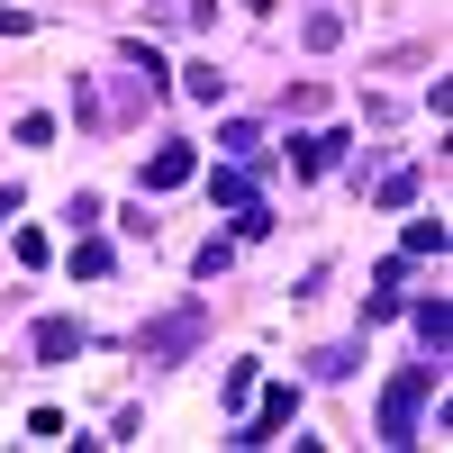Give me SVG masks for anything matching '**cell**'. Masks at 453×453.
Returning <instances> with one entry per match:
<instances>
[{"instance_id":"12","label":"cell","mask_w":453,"mask_h":453,"mask_svg":"<svg viewBox=\"0 0 453 453\" xmlns=\"http://www.w3.org/2000/svg\"><path fill=\"white\" fill-rule=\"evenodd\" d=\"M109 273H119V254L100 236H73V281H109Z\"/></svg>"},{"instance_id":"21","label":"cell","mask_w":453,"mask_h":453,"mask_svg":"<svg viewBox=\"0 0 453 453\" xmlns=\"http://www.w3.org/2000/svg\"><path fill=\"white\" fill-rule=\"evenodd\" d=\"M263 236H273V209H263V200L236 209V245H263Z\"/></svg>"},{"instance_id":"24","label":"cell","mask_w":453,"mask_h":453,"mask_svg":"<svg viewBox=\"0 0 453 453\" xmlns=\"http://www.w3.org/2000/svg\"><path fill=\"white\" fill-rule=\"evenodd\" d=\"M145 10H155V19H164V10H173V0H145Z\"/></svg>"},{"instance_id":"9","label":"cell","mask_w":453,"mask_h":453,"mask_svg":"<svg viewBox=\"0 0 453 453\" xmlns=\"http://www.w3.org/2000/svg\"><path fill=\"white\" fill-rule=\"evenodd\" d=\"M299 46H309V55H335V46H345V10H335V0H318V10L299 19Z\"/></svg>"},{"instance_id":"3","label":"cell","mask_w":453,"mask_h":453,"mask_svg":"<svg viewBox=\"0 0 453 453\" xmlns=\"http://www.w3.org/2000/svg\"><path fill=\"white\" fill-rule=\"evenodd\" d=\"M299 418V381H273V390H263L254 408H245V418H236V435H226V453H254V444H273L281 426Z\"/></svg>"},{"instance_id":"4","label":"cell","mask_w":453,"mask_h":453,"mask_svg":"<svg viewBox=\"0 0 453 453\" xmlns=\"http://www.w3.org/2000/svg\"><path fill=\"white\" fill-rule=\"evenodd\" d=\"M181 181H200V145H155V155H145V173H136V191L145 200H164V191H181Z\"/></svg>"},{"instance_id":"13","label":"cell","mask_w":453,"mask_h":453,"mask_svg":"<svg viewBox=\"0 0 453 453\" xmlns=\"http://www.w3.org/2000/svg\"><path fill=\"white\" fill-rule=\"evenodd\" d=\"M10 254L27 263V273H46V263H55V236H46V226H19V236H10Z\"/></svg>"},{"instance_id":"8","label":"cell","mask_w":453,"mask_h":453,"mask_svg":"<svg viewBox=\"0 0 453 453\" xmlns=\"http://www.w3.org/2000/svg\"><path fill=\"white\" fill-rule=\"evenodd\" d=\"M408 326H418V354H435V363H444V345H453V309H444V290H435V299H418V309H408Z\"/></svg>"},{"instance_id":"10","label":"cell","mask_w":453,"mask_h":453,"mask_svg":"<svg viewBox=\"0 0 453 453\" xmlns=\"http://www.w3.org/2000/svg\"><path fill=\"white\" fill-rule=\"evenodd\" d=\"M418 191H426V164H399V173L372 181V200H381V209H418Z\"/></svg>"},{"instance_id":"6","label":"cell","mask_w":453,"mask_h":453,"mask_svg":"<svg viewBox=\"0 0 453 453\" xmlns=\"http://www.w3.org/2000/svg\"><path fill=\"white\" fill-rule=\"evenodd\" d=\"M27 345H36V363H73V354L91 345V335H82V318H36V335H27Z\"/></svg>"},{"instance_id":"7","label":"cell","mask_w":453,"mask_h":453,"mask_svg":"<svg viewBox=\"0 0 453 453\" xmlns=\"http://www.w3.org/2000/svg\"><path fill=\"white\" fill-rule=\"evenodd\" d=\"M209 200H218L226 218H236V209H254V200H263V173H245V164H218V173H209Z\"/></svg>"},{"instance_id":"17","label":"cell","mask_w":453,"mask_h":453,"mask_svg":"<svg viewBox=\"0 0 453 453\" xmlns=\"http://www.w3.org/2000/svg\"><path fill=\"white\" fill-rule=\"evenodd\" d=\"M73 119H82V127H109V109H100V91H91V73H73Z\"/></svg>"},{"instance_id":"14","label":"cell","mask_w":453,"mask_h":453,"mask_svg":"<svg viewBox=\"0 0 453 453\" xmlns=\"http://www.w3.org/2000/svg\"><path fill=\"white\" fill-rule=\"evenodd\" d=\"M399 254L418 263V254H444V218H408V236H399Z\"/></svg>"},{"instance_id":"18","label":"cell","mask_w":453,"mask_h":453,"mask_svg":"<svg viewBox=\"0 0 453 453\" xmlns=\"http://www.w3.org/2000/svg\"><path fill=\"white\" fill-rule=\"evenodd\" d=\"M254 408V363H226V418H245Z\"/></svg>"},{"instance_id":"2","label":"cell","mask_w":453,"mask_h":453,"mask_svg":"<svg viewBox=\"0 0 453 453\" xmlns=\"http://www.w3.org/2000/svg\"><path fill=\"white\" fill-rule=\"evenodd\" d=\"M435 381H444V363H435V354H426V363H408L399 381L381 390V408H372V435L408 453V444H418V418H426V399H435Z\"/></svg>"},{"instance_id":"22","label":"cell","mask_w":453,"mask_h":453,"mask_svg":"<svg viewBox=\"0 0 453 453\" xmlns=\"http://www.w3.org/2000/svg\"><path fill=\"white\" fill-rule=\"evenodd\" d=\"M27 27H36L27 10H0V36H27Z\"/></svg>"},{"instance_id":"16","label":"cell","mask_w":453,"mask_h":453,"mask_svg":"<svg viewBox=\"0 0 453 453\" xmlns=\"http://www.w3.org/2000/svg\"><path fill=\"white\" fill-rule=\"evenodd\" d=\"M226 263H236V236H209V245L191 254V281H218V273H226Z\"/></svg>"},{"instance_id":"15","label":"cell","mask_w":453,"mask_h":453,"mask_svg":"<svg viewBox=\"0 0 453 453\" xmlns=\"http://www.w3.org/2000/svg\"><path fill=\"white\" fill-rule=\"evenodd\" d=\"M181 91L218 109V100H226V73H218V64H181Z\"/></svg>"},{"instance_id":"20","label":"cell","mask_w":453,"mask_h":453,"mask_svg":"<svg viewBox=\"0 0 453 453\" xmlns=\"http://www.w3.org/2000/svg\"><path fill=\"white\" fill-rule=\"evenodd\" d=\"M64 218H73V236H91V226H100V191H73Z\"/></svg>"},{"instance_id":"23","label":"cell","mask_w":453,"mask_h":453,"mask_svg":"<svg viewBox=\"0 0 453 453\" xmlns=\"http://www.w3.org/2000/svg\"><path fill=\"white\" fill-rule=\"evenodd\" d=\"M19 200H27V191H19V181H0V218H19Z\"/></svg>"},{"instance_id":"11","label":"cell","mask_w":453,"mask_h":453,"mask_svg":"<svg viewBox=\"0 0 453 453\" xmlns=\"http://www.w3.org/2000/svg\"><path fill=\"white\" fill-rule=\"evenodd\" d=\"M309 372H318V381H354V372H363V335H345V345H318Z\"/></svg>"},{"instance_id":"19","label":"cell","mask_w":453,"mask_h":453,"mask_svg":"<svg viewBox=\"0 0 453 453\" xmlns=\"http://www.w3.org/2000/svg\"><path fill=\"white\" fill-rule=\"evenodd\" d=\"M399 309H408V299H399V290H363V326H390Z\"/></svg>"},{"instance_id":"5","label":"cell","mask_w":453,"mask_h":453,"mask_svg":"<svg viewBox=\"0 0 453 453\" xmlns=\"http://www.w3.org/2000/svg\"><path fill=\"white\" fill-rule=\"evenodd\" d=\"M345 145H354V127H318V136H290V173H299V181H318V173H335V164H345Z\"/></svg>"},{"instance_id":"1","label":"cell","mask_w":453,"mask_h":453,"mask_svg":"<svg viewBox=\"0 0 453 453\" xmlns=\"http://www.w3.org/2000/svg\"><path fill=\"white\" fill-rule=\"evenodd\" d=\"M209 345V299L191 290V299H173L164 318H145L136 326V363H155V372H173V363H191Z\"/></svg>"}]
</instances>
